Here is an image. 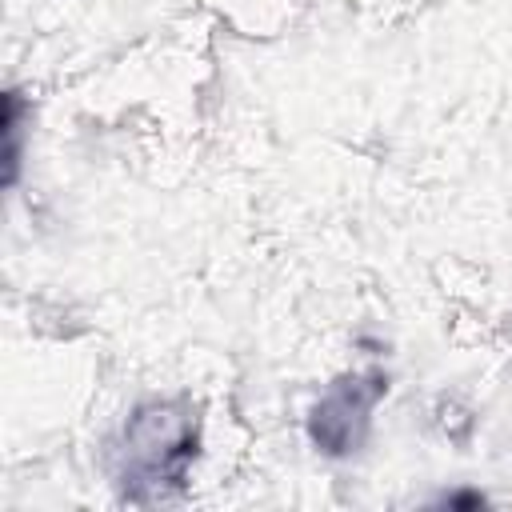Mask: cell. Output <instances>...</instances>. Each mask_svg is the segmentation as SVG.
Wrapping results in <instances>:
<instances>
[{"label": "cell", "instance_id": "obj_1", "mask_svg": "<svg viewBox=\"0 0 512 512\" xmlns=\"http://www.w3.org/2000/svg\"><path fill=\"white\" fill-rule=\"evenodd\" d=\"M196 456V416L184 400H152L136 408L120 440V488L148 504L176 492Z\"/></svg>", "mask_w": 512, "mask_h": 512}, {"label": "cell", "instance_id": "obj_2", "mask_svg": "<svg viewBox=\"0 0 512 512\" xmlns=\"http://www.w3.org/2000/svg\"><path fill=\"white\" fill-rule=\"evenodd\" d=\"M384 392H388V376L384 372H352V376H340L320 396V404L312 408V420H308L312 440L328 456L356 452L360 440H364V432H368L372 408H376V400Z\"/></svg>", "mask_w": 512, "mask_h": 512}]
</instances>
